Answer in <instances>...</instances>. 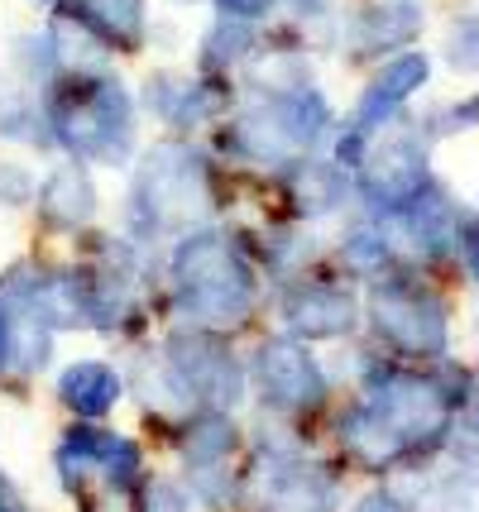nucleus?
<instances>
[{
  "label": "nucleus",
  "mask_w": 479,
  "mask_h": 512,
  "mask_svg": "<svg viewBox=\"0 0 479 512\" xmlns=\"http://www.w3.org/2000/svg\"><path fill=\"white\" fill-rule=\"evenodd\" d=\"M446 63L456 72H479V15L451 24V44H446Z\"/></svg>",
  "instance_id": "obj_26"
},
{
  "label": "nucleus",
  "mask_w": 479,
  "mask_h": 512,
  "mask_svg": "<svg viewBox=\"0 0 479 512\" xmlns=\"http://www.w3.org/2000/svg\"><path fill=\"white\" fill-rule=\"evenodd\" d=\"M336 436H341V450L350 465H360L365 474H388V469H417L412 460V446L403 441L398 426H388L369 402H355L350 412H341L336 422Z\"/></svg>",
  "instance_id": "obj_13"
},
{
  "label": "nucleus",
  "mask_w": 479,
  "mask_h": 512,
  "mask_svg": "<svg viewBox=\"0 0 479 512\" xmlns=\"http://www.w3.org/2000/svg\"><path fill=\"white\" fill-rule=\"evenodd\" d=\"M427 130L422 125H388L384 139L369 144L365 163L355 168V192L365 197L374 216H398L417 192L432 187V168H427Z\"/></svg>",
  "instance_id": "obj_8"
},
{
  "label": "nucleus",
  "mask_w": 479,
  "mask_h": 512,
  "mask_svg": "<svg viewBox=\"0 0 479 512\" xmlns=\"http://www.w3.org/2000/svg\"><path fill=\"white\" fill-rule=\"evenodd\" d=\"M245 369H250V383H254V393H259V402L269 412H283V417H307L331 393L317 355L297 335H269V340H259V350H254V359Z\"/></svg>",
  "instance_id": "obj_9"
},
{
  "label": "nucleus",
  "mask_w": 479,
  "mask_h": 512,
  "mask_svg": "<svg viewBox=\"0 0 479 512\" xmlns=\"http://www.w3.org/2000/svg\"><path fill=\"white\" fill-rule=\"evenodd\" d=\"M0 139H15V144H29V149H53L39 91L29 87L0 91Z\"/></svg>",
  "instance_id": "obj_22"
},
{
  "label": "nucleus",
  "mask_w": 479,
  "mask_h": 512,
  "mask_svg": "<svg viewBox=\"0 0 479 512\" xmlns=\"http://www.w3.org/2000/svg\"><path fill=\"white\" fill-rule=\"evenodd\" d=\"M341 264L350 268L355 278L379 283L388 268H393V240L384 235V225H374V221L350 225V230L341 235Z\"/></svg>",
  "instance_id": "obj_23"
},
{
  "label": "nucleus",
  "mask_w": 479,
  "mask_h": 512,
  "mask_svg": "<svg viewBox=\"0 0 479 512\" xmlns=\"http://www.w3.org/2000/svg\"><path fill=\"white\" fill-rule=\"evenodd\" d=\"M278 187H283V201H288V216L293 221H321V216H331L345 201L350 178H345L341 163L297 154L278 168Z\"/></svg>",
  "instance_id": "obj_16"
},
{
  "label": "nucleus",
  "mask_w": 479,
  "mask_h": 512,
  "mask_svg": "<svg viewBox=\"0 0 479 512\" xmlns=\"http://www.w3.org/2000/svg\"><path fill=\"white\" fill-rule=\"evenodd\" d=\"M422 34V10L412 0H384V5H369L350 20V48L355 58L369 53H388V48H408Z\"/></svg>",
  "instance_id": "obj_19"
},
{
  "label": "nucleus",
  "mask_w": 479,
  "mask_h": 512,
  "mask_svg": "<svg viewBox=\"0 0 479 512\" xmlns=\"http://www.w3.org/2000/svg\"><path fill=\"white\" fill-rule=\"evenodd\" d=\"M288 5H297V15H312V20H317V15H326L336 0H288Z\"/></svg>",
  "instance_id": "obj_34"
},
{
  "label": "nucleus",
  "mask_w": 479,
  "mask_h": 512,
  "mask_svg": "<svg viewBox=\"0 0 479 512\" xmlns=\"http://www.w3.org/2000/svg\"><path fill=\"white\" fill-rule=\"evenodd\" d=\"M34 206H39V221L48 230H63V235H77L96 221V182H92V168L82 158H63L53 163L44 173V182L34 187Z\"/></svg>",
  "instance_id": "obj_12"
},
{
  "label": "nucleus",
  "mask_w": 479,
  "mask_h": 512,
  "mask_svg": "<svg viewBox=\"0 0 479 512\" xmlns=\"http://www.w3.org/2000/svg\"><path fill=\"white\" fill-rule=\"evenodd\" d=\"M398 221L408 230L412 249L422 254V259H446L451 249H456V230H460V206L441 187H427V192H417V197L398 211Z\"/></svg>",
  "instance_id": "obj_18"
},
{
  "label": "nucleus",
  "mask_w": 479,
  "mask_h": 512,
  "mask_svg": "<svg viewBox=\"0 0 479 512\" xmlns=\"http://www.w3.org/2000/svg\"><path fill=\"white\" fill-rule=\"evenodd\" d=\"M235 450H240V426L230 412L202 407V412H187V422L178 426V455H183L187 469L230 465Z\"/></svg>",
  "instance_id": "obj_20"
},
{
  "label": "nucleus",
  "mask_w": 479,
  "mask_h": 512,
  "mask_svg": "<svg viewBox=\"0 0 479 512\" xmlns=\"http://www.w3.org/2000/svg\"><path fill=\"white\" fill-rule=\"evenodd\" d=\"M456 426H460V431H465V436H475V441H479V398L470 402V407H460Z\"/></svg>",
  "instance_id": "obj_33"
},
{
  "label": "nucleus",
  "mask_w": 479,
  "mask_h": 512,
  "mask_svg": "<svg viewBox=\"0 0 479 512\" xmlns=\"http://www.w3.org/2000/svg\"><path fill=\"white\" fill-rule=\"evenodd\" d=\"M427 72H432V63H427V53H398V58H388L374 77H369V87L360 91V101H355V115H350V125H360V130L379 134L388 130L398 115H403V106L412 101V91L427 82Z\"/></svg>",
  "instance_id": "obj_14"
},
{
  "label": "nucleus",
  "mask_w": 479,
  "mask_h": 512,
  "mask_svg": "<svg viewBox=\"0 0 479 512\" xmlns=\"http://www.w3.org/2000/svg\"><path fill=\"white\" fill-rule=\"evenodd\" d=\"M211 5H216V15L245 20V24H269L278 10V0H211Z\"/></svg>",
  "instance_id": "obj_28"
},
{
  "label": "nucleus",
  "mask_w": 479,
  "mask_h": 512,
  "mask_svg": "<svg viewBox=\"0 0 479 512\" xmlns=\"http://www.w3.org/2000/svg\"><path fill=\"white\" fill-rule=\"evenodd\" d=\"M0 201H5V206L34 201V178H29V168H20V163H0Z\"/></svg>",
  "instance_id": "obj_29"
},
{
  "label": "nucleus",
  "mask_w": 479,
  "mask_h": 512,
  "mask_svg": "<svg viewBox=\"0 0 479 512\" xmlns=\"http://www.w3.org/2000/svg\"><path fill=\"white\" fill-rule=\"evenodd\" d=\"M355 512H412V508H408V498H398L393 489H369L355 503Z\"/></svg>",
  "instance_id": "obj_32"
},
{
  "label": "nucleus",
  "mask_w": 479,
  "mask_h": 512,
  "mask_svg": "<svg viewBox=\"0 0 479 512\" xmlns=\"http://www.w3.org/2000/svg\"><path fill=\"white\" fill-rule=\"evenodd\" d=\"M15 67L24 72V82H34V87H48L58 72H63V53L53 44V34H20L15 39Z\"/></svg>",
  "instance_id": "obj_25"
},
{
  "label": "nucleus",
  "mask_w": 479,
  "mask_h": 512,
  "mask_svg": "<svg viewBox=\"0 0 479 512\" xmlns=\"http://www.w3.org/2000/svg\"><path fill=\"white\" fill-rule=\"evenodd\" d=\"M168 297L187 326L206 331H240L259 312V268L221 225H187L168 254Z\"/></svg>",
  "instance_id": "obj_1"
},
{
  "label": "nucleus",
  "mask_w": 479,
  "mask_h": 512,
  "mask_svg": "<svg viewBox=\"0 0 479 512\" xmlns=\"http://www.w3.org/2000/svg\"><path fill=\"white\" fill-rule=\"evenodd\" d=\"M53 465H58V479H63L68 498L82 503V512H92V503H87V479H92V474H101V484H106L115 498H130V503H135V493L149 484L144 450H139L130 436H120L111 426L82 422V417L63 431V441L53 450Z\"/></svg>",
  "instance_id": "obj_6"
},
{
  "label": "nucleus",
  "mask_w": 479,
  "mask_h": 512,
  "mask_svg": "<svg viewBox=\"0 0 479 512\" xmlns=\"http://www.w3.org/2000/svg\"><path fill=\"white\" fill-rule=\"evenodd\" d=\"M39 91L53 149L106 168H120L135 154V96L120 77L101 67H63Z\"/></svg>",
  "instance_id": "obj_2"
},
{
  "label": "nucleus",
  "mask_w": 479,
  "mask_h": 512,
  "mask_svg": "<svg viewBox=\"0 0 479 512\" xmlns=\"http://www.w3.org/2000/svg\"><path fill=\"white\" fill-rule=\"evenodd\" d=\"M48 15L92 29L111 53H139L149 39V10L144 0H39Z\"/></svg>",
  "instance_id": "obj_15"
},
{
  "label": "nucleus",
  "mask_w": 479,
  "mask_h": 512,
  "mask_svg": "<svg viewBox=\"0 0 479 512\" xmlns=\"http://www.w3.org/2000/svg\"><path fill=\"white\" fill-rule=\"evenodd\" d=\"M187 493L178 484H168V479H149L144 489L135 493V512H187Z\"/></svg>",
  "instance_id": "obj_27"
},
{
  "label": "nucleus",
  "mask_w": 479,
  "mask_h": 512,
  "mask_svg": "<svg viewBox=\"0 0 479 512\" xmlns=\"http://www.w3.org/2000/svg\"><path fill=\"white\" fill-rule=\"evenodd\" d=\"M120 398H125V379L106 359H77L58 374V402L82 422H101L106 412H115Z\"/></svg>",
  "instance_id": "obj_17"
},
{
  "label": "nucleus",
  "mask_w": 479,
  "mask_h": 512,
  "mask_svg": "<svg viewBox=\"0 0 479 512\" xmlns=\"http://www.w3.org/2000/svg\"><path fill=\"white\" fill-rule=\"evenodd\" d=\"M159 374L168 383V398L183 412H202V407L235 412L250 393V369L230 350L226 335L206 326H178L163 340Z\"/></svg>",
  "instance_id": "obj_4"
},
{
  "label": "nucleus",
  "mask_w": 479,
  "mask_h": 512,
  "mask_svg": "<svg viewBox=\"0 0 479 512\" xmlns=\"http://www.w3.org/2000/svg\"><path fill=\"white\" fill-rule=\"evenodd\" d=\"M259 48H264V24H245V20L216 15V24L206 29V39H202V53H197V72L230 77L240 63H250Z\"/></svg>",
  "instance_id": "obj_21"
},
{
  "label": "nucleus",
  "mask_w": 479,
  "mask_h": 512,
  "mask_svg": "<svg viewBox=\"0 0 479 512\" xmlns=\"http://www.w3.org/2000/svg\"><path fill=\"white\" fill-rule=\"evenodd\" d=\"M235 101V87L230 77H211V72H192V77H178V72H154L144 82V96L139 106L154 115L168 130H202V125H216L221 115L230 111Z\"/></svg>",
  "instance_id": "obj_10"
},
{
  "label": "nucleus",
  "mask_w": 479,
  "mask_h": 512,
  "mask_svg": "<svg viewBox=\"0 0 479 512\" xmlns=\"http://www.w3.org/2000/svg\"><path fill=\"white\" fill-rule=\"evenodd\" d=\"M230 201V187L216 168V158L197 154L192 144L168 139L159 149H149L139 163L135 182H130V206L125 221L139 249L159 245L163 235H183L187 225H197V216L216 211Z\"/></svg>",
  "instance_id": "obj_3"
},
{
  "label": "nucleus",
  "mask_w": 479,
  "mask_h": 512,
  "mask_svg": "<svg viewBox=\"0 0 479 512\" xmlns=\"http://www.w3.org/2000/svg\"><path fill=\"white\" fill-rule=\"evenodd\" d=\"M187 474H192V493L202 498V508H211V512L240 508V498H245V469L202 465V469H187Z\"/></svg>",
  "instance_id": "obj_24"
},
{
  "label": "nucleus",
  "mask_w": 479,
  "mask_h": 512,
  "mask_svg": "<svg viewBox=\"0 0 479 512\" xmlns=\"http://www.w3.org/2000/svg\"><path fill=\"white\" fill-rule=\"evenodd\" d=\"M15 369V302L0 292V379Z\"/></svg>",
  "instance_id": "obj_31"
},
{
  "label": "nucleus",
  "mask_w": 479,
  "mask_h": 512,
  "mask_svg": "<svg viewBox=\"0 0 479 512\" xmlns=\"http://www.w3.org/2000/svg\"><path fill=\"white\" fill-rule=\"evenodd\" d=\"M369 326L384 340L393 355L403 359H446L451 350V321H446V302L436 292L417 288L408 278L388 273L369 292Z\"/></svg>",
  "instance_id": "obj_7"
},
{
  "label": "nucleus",
  "mask_w": 479,
  "mask_h": 512,
  "mask_svg": "<svg viewBox=\"0 0 479 512\" xmlns=\"http://www.w3.org/2000/svg\"><path fill=\"white\" fill-rule=\"evenodd\" d=\"M360 402H369L388 426L403 431L417 465H427L456 431V407L446 402L432 369L422 374V369L393 364V359H374L365 369V398Z\"/></svg>",
  "instance_id": "obj_5"
},
{
  "label": "nucleus",
  "mask_w": 479,
  "mask_h": 512,
  "mask_svg": "<svg viewBox=\"0 0 479 512\" xmlns=\"http://www.w3.org/2000/svg\"><path fill=\"white\" fill-rule=\"evenodd\" d=\"M0 512H24L20 498H0Z\"/></svg>",
  "instance_id": "obj_35"
},
{
  "label": "nucleus",
  "mask_w": 479,
  "mask_h": 512,
  "mask_svg": "<svg viewBox=\"0 0 479 512\" xmlns=\"http://www.w3.org/2000/svg\"><path fill=\"white\" fill-rule=\"evenodd\" d=\"M278 312L297 340H341L360 326L355 292L345 283H326V278H288Z\"/></svg>",
  "instance_id": "obj_11"
},
{
  "label": "nucleus",
  "mask_w": 479,
  "mask_h": 512,
  "mask_svg": "<svg viewBox=\"0 0 479 512\" xmlns=\"http://www.w3.org/2000/svg\"><path fill=\"white\" fill-rule=\"evenodd\" d=\"M456 254L460 264H465V273L479 283V211H470V216H460V230H456Z\"/></svg>",
  "instance_id": "obj_30"
}]
</instances>
